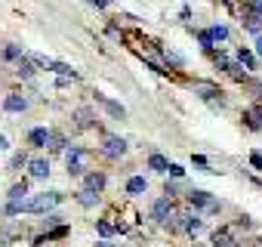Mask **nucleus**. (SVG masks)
Here are the masks:
<instances>
[{"mask_svg":"<svg viewBox=\"0 0 262 247\" xmlns=\"http://www.w3.org/2000/svg\"><path fill=\"white\" fill-rule=\"evenodd\" d=\"M4 56H7V59H10V62H19V59H22V56H25V53H22V47H16V44H10V47H7V50H4Z\"/></svg>","mask_w":262,"mask_h":247,"instance_id":"obj_23","label":"nucleus"},{"mask_svg":"<svg viewBox=\"0 0 262 247\" xmlns=\"http://www.w3.org/2000/svg\"><path fill=\"white\" fill-rule=\"evenodd\" d=\"M244 28H247L250 34H256V37L262 34V19H259L256 13H250L247 7H244Z\"/></svg>","mask_w":262,"mask_h":247,"instance_id":"obj_12","label":"nucleus"},{"mask_svg":"<svg viewBox=\"0 0 262 247\" xmlns=\"http://www.w3.org/2000/svg\"><path fill=\"white\" fill-rule=\"evenodd\" d=\"M108 158H120L123 152H126V139H120V136H108L105 139V149H102Z\"/></svg>","mask_w":262,"mask_h":247,"instance_id":"obj_7","label":"nucleus"},{"mask_svg":"<svg viewBox=\"0 0 262 247\" xmlns=\"http://www.w3.org/2000/svg\"><path fill=\"white\" fill-rule=\"evenodd\" d=\"M148 167L158 170V173H167V170H170V161H167L164 155H151V158H148Z\"/></svg>","mask_w":262,"mask_h":247,"instance_id":"obj_18","label":"nucleus"},{"mask_svg":"<svg viewBox=\"0 0 262 247\" xmlns=\"http://www.w3.org/2000/svg\"><path fill=\"white\" fill-rule=\"evenodd\" d=\"M0 149H10V146H7V136H4V133H0Z\"/></svg>","mask_w":262,"mask_h":247,"instance_id":"obj_33","label":"nucleus"},{"mask_svg":"<svg viewBox=\"0 0 262 247\" xmlns=\"http://www.w3.org/2000/svg\"><path fill=\"white\" fill-rule=\"evenodd\" d=\"M167 173H170L173 179H182V176H185V170H182L179 164H170V170H167Z\"/></svg>","mask_w":262,"mask_h":247,"instance_id":"obj_28","label":"nucleus"},{"mask_svg":"<svg viewBox=\"0 0 262 247\" xmlns=\"http://www.w3.org/2000/svg\"><path fill=\"white\" fill-rule=\"evenodd\" d=\"M59 201H62V195H59V192H43V195H34L31 201H25V213H47V210H53Z\"/></svg>","mask_w":262,"mask_h":247,"instance_id":"obj_1","label":"nucleus"},{"mask_svg":"<svg viewBox=\"0 0 262 247\" xmlns=\"http://www.w3.org/2000/svg\"><path fill=\"white\" fill-rule=\"evenodd\" d=\"M28 170H31L34 179H47L50 176V161L47 158H34V161H28Z\"/></svg>","mask_w":262,"mask_h":247,"instance_id":"obj_10","label":"nucleus"},{"mask_svg":"<svg viewBox=\"0 0 262 247\" xmlns=\"http://www.w3.org/2000/svg\"><path fill=\"white\" fill-rule=\"evenodd\" d=\"M105 173H86V179H83V186H86V192H93V195H99L102 189H105Z\"/></svg>","mask_w":262,"mask_h":247,"instance_id":"obj_11","label":"nucleus"},{"mask_svg":"<svg viewBox=\"0 0 262 247\" xmlns=\"http://www.w3.org/2000/svg\"><path fill=\"white\" fill-rule=\"evenodd\" d=\"M244 120H247L250 130H262V108H259V105L247 108V111H244Z\"/></svg>","mask_w":262,"mask_h":247,"instance_id":"obj_13","label":"nucleus"},{"mask_svg":"<svg viewBox=\"0 0 262 247\" xmlns=\"http://www.w3.org/2000/svg\"><path fill=\"white\" fill-rule=\"evenodd\" d=\"M207 34H210V40H213V44H219V40H228V28H225V25H213Z\"/></svg>","mask_w":262,"mask_h":247,"instance_id":"obj_21","label":"nucleus"},{"mask_svg":"<svg viewBox=\"0 0 262 247\" xmlns=\"http://www.w3.org/2000/svg\"><path fill=\"white\" fill-rule=\"evenodd\" d=\"M250 161H253V164H256V167L262 170V155H259V152H253V155H250Z\"/></svg>","mask_w":262,"mask_h":247,"instance_id":"obj_29","label":"nucleus"},{"mask_svg":"<svg viewBox=\"0 0 262 247\" xmlns=\"http://www.w3.org/2000/svg\"><path fill=\"white\" fill-rule=\"evenodd\" d=\"M237 65L247 68V71H256V56H253L247 47H241V50H237Z\"/></svg>","mask_w":262,"mask_h":247,"instance_id":"obj_14","label":"nucleus"},{"mask_svg":"<svg viewBox=\"0 0 262 247\" xmlns=\"http://www.w3.org/2000/svg\"><path fill=\"white\" fill-rule=\"evenodd\" d=\"M148 189V182H145V176H133L126 182V195H142Z\"/></svg>","mask_w":262,"mask_h":247,"instance_id":"obj_16","label":"nucleus"},{"mask_svg":"<svg viewBox=\"0 0 262 247\" xmlns=\"http://www.w3.org/2000/svg\"><path fill=\"white\" fill-rule=\"evenodd\" d=\"M194 93H198L201 99H207V102H216V99L222 96V90H219L216 84H204V80H198V84H194Z\"/></svg>","mask_w":262,"mask_h":247,"instance_id":"obj_5","label":"nucleus"},{"mask_svg":"<svg viewBox=\"0 0 262 247\" xmlns=\"http://www.w3.org/2000/svg\"><path fill=\"white\" fill-rule=\"evenodd\" d=\"M213 241H216L219 247H231V229H222V232H216V235H213Z\"/></svg>","mask_w":262,"mask_h":247,"instance_id":"obj_22","label":"nucleus"},{"mask_svg":"<svg viewBox=\"0 0 262 247\" xmlns=\"http://www.w3.org/2000/svg\"><path fill=\"white\" fill-rule=\"evenodd\" d=\"M74 117H77V127H93V114H90V108H77L74 111Z\"/></svg>","mask_w":262,"mask_h":247,"instance_id":"obj_20","label":"nucleus"},{"mask_svg":"<svg viewBox=\"0 0 262 247\" xmlns=\"http://www.w3.org/2000/svg\"><path fill=\"white\" fill-rule=\"evenodd\" d=\"M247 10H250V13H256V16H259V19H262V4H250V7H247Z\"/></svg>","mask_w":262,"mask_h":247,"instance_id":"obj_30","label":"nucleus"},{"mask_svg":"<svg viewBox=\"0 0 262 247\" xmlns=\"http://www.w3.org/2000/svg\"><path fill=\"white\" fill-rule=\"evenodd\" d=\"M34 71H37V65L31 62V56H22V59H19V74H22V77H31Z\"/></svg>","mask_w":262,"mask_h":247,"instance_id":"obj_19","label":"nucleus"},{"mask_svg":"<svg viewBox=\"0 0 262 247\" xmlns=\"http://www.w3.org/2000/svg\"><path fill=\"white\" fill-rule=\"evenodd\" d=\"M96 105H102L111 117H126V111H123V105H117V102H111L108 96H102V93H96Z\"/></svg>","mask_w":262,"mask_h":247,"instance_id":"obj_8","label":"nucleus"},{"mask_svg":"<svg viewBox=\"0 0 262 247\" xmlns=\"http://www.w3.org/2000/svg\"><path fill=\"white\" fill-rule=\"evenodd\" d=\"M256 56H262V34L256 37Z\"/></svg>","mask_w":262,"mask_h":247,"instance_id":"obj_31","label":"nucleus"},{"mask_svg":"<svg viewBox=\"0 0 262 247\" xmlns=\"http://www.w3.org/2000/svg\"><path fill=\"white\" fill-rule=\"evenodd\" d=\"M50 136H53V133H50L47 127H34V130L28 133V142H31L34 149H47V146H50Z\"/></svg>","mask_w":262,"mask_h":247,"instance_id":"obj_9","label":"nucleus"},{"mask_svg":"<svg viewBox=\"0 0 262 247\" xmlns=\"http://www.w3.org/2000/svg\"><path fill=\"white\" fill-rule=\"evenodd\" d=\"M188 201H191V207H198V210H204V213H216V210H219V201L210 198V192H201V189L188 192Z\"/></svg>","mask_w":262,"mask_h":247,"instance_id":"obj_2","label":"nucleus"},{"mask_svg":"<svg viewBox=\"0 0 262 247\" xmlns=\"http://www.w3.org/2000/svg\"><path fill=\"white\" fill-rule=\"evenodd\" d=\"M25 195H28V186H25V182H19V186H13V189H10V195H7V198H10V204H22V201H25Z\"/></svg>","mask_w":262,"mask_h":247,"instance_id":"obj_17","label":"nucleus"},{"mask_svg":"<svg viewBox=\"0 0 262 247\" xmlns=\"http://www.w3.org/2000/svg\"><path fill=\"white\" fill-rule=\"evenodd\" d=\"M77 201H80L83 207H93V204L99 201V195H93V192H86V189H83V192H77Z\"/></svg>","mask_w":262,"mask_h":247,"instance_id":"obj_24","label":"nucleus"},{"mask_svg":"<svg viewBox=\"0 0 262 247\" xmlns=\"http://www.w3.org/2000/svg\"><path fill=\"white\" fill-rule=\"evenodd\" d=\"M25 108H28V99L19 96V93H10V96L4 99V111H10V114H19V111H25Z\"/></svg>","mask_w":262,"mask_h":247,"instance_id":"obj_6","label":"nucleus"},{"mask_svg":"<svg viewBox=\"0 0 262 247\" xmlns=\"http://www.w3.org/2000/svg\"><path fill=\"white\" fill-rule=\"evenodd\" d=\"M179 219H182L179 225H182V229H185L188 235H198V232L204 229V222H201V216H179Z\"/></svg>","mask_w":262,"mask_h":247,"instance_id":"obj_15","label":"nucleus"},{"mask_svg":"<svg viewBox=\"0 0 262 247\" xmlns=\"http://www.w3.org/2000/svg\"><path fill=\"white\" fill-rule=\"evenodd\" d=\"M25 164H28V155H25V152L13 155V161H10V167H13V170H19V167H25Z\"/></svg>","mask_w":262,"mask_h":247,"instance_id":"obj_26","label":"nucleus"},{"mask_svg":"<svg viewBox=\"0 0 262 247\" xmlns=\"http://www.w3.org/2000/svg\"><path fill=\"white\" fill-rule=\"evenodd\" d=\"M96 247H123V244H108V241H99Z\"/></svg>","mask_w":262,"mask_h":247,"instance_id":"obj_32","label":"nucleus"},{"mask_svg":"<svg viewBox=\"0 0 262 247\" xmlns=\"http://www.w3.org/2000/svg\"><path fill=\"white\" fill-rule=\"evenodd\" d=\"M170 216H173V201H170V198H158V201L151 204V219L167 222Z\"/></svg>","mask_w":262,"mask_h":247,"instance_id":"obj_4","label":"nucleus"},{"mask_svg":"<svg viewBox=\"0 0 262 247\" xmlns=\"http://www.w3.org/2000/svg\"><path fill=\"white\" fill-rule=\"evenodd\" d=\"M111 232H114V225H111V222H105V219H99V235H102V238H108Z\"/></svg>","mask_w":262,"mask_h":247,"instance_id":"obj_27","label":"nucleus"},{"mask_svg":"<svg viewBox=\"0 0 262 247\" xmlns=\"http://www.w3.org/2000/svg\"><path fill=\"white\" fill-rule=\"evenodd\" d=\"M225 71H231V77H234V80H244V77H247V71H244L237 62H228V68H225Z\"/></svg>","mask_w":262,"mask_h":247,"instance_id":"obj_25","label":"nucleus"},{"mask_svg":"<svg viewBox=\"0 0 262 247\" xmlns=\"http://www.w3.org/2000/svg\"><path fill=\"white\" fill-rule=\"evenodd\" d=\"M83 158H86V152L77 149V146H71V149L65 152V161H68V173H71V176H80V173H83Z\"/></svg>","mask_w":262,"mask_h":247,"instance_id":"obj_3","label":"nucleus"}]
</instances>
